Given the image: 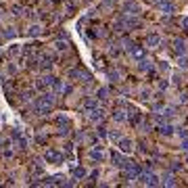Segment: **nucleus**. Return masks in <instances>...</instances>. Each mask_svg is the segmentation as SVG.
Masks as SVG:
<instances>
[{
	"instance_id": "1",
	"label": "nucleus",
	"mask_w": 188,
	"mask_h": 188,
	"mask_svg": "<svg viewBox=\"0 0 188 188\" xmlns=\"http://www.w3.org/2000/svg\"><path fill=\"white\" fill-rule=\"evenodd\" d=\"M46 159L48 161H61V155L55 153V151H50V153H46Z\"/></svg>"
},
{
	"instance_id": "2",
	"label": "nucleus",
	"mask_w": 188,
	"mask_h": 188,
	"mask_svg": "<svg viewBox=\"0 0 188 188\" xmlns=\"http://www.w3.org/2000/svg\"><path fill=\"white\" fill-rule=\"evenodd\" d=\"M121 149L123 151H130V142H127V140H123V142H121Z\"/></svg>"
}]
</instances>
